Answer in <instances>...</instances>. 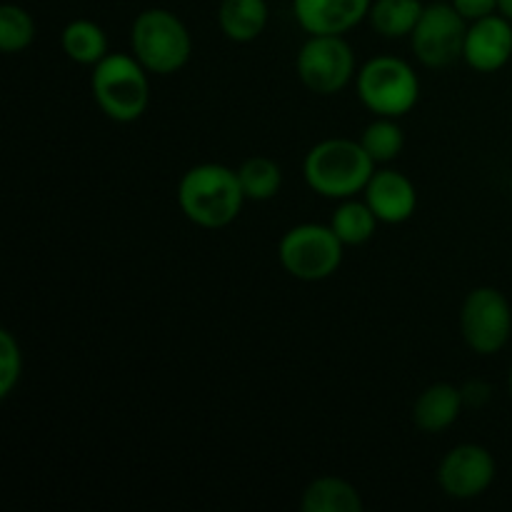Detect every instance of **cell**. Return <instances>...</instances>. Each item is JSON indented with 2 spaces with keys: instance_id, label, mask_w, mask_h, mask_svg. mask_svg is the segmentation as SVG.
Listing matches in <instances>:
<instances>
[{
  "instance_id": "obj_1",
  "label": "cell",
  "mask_w": 512,
  "mask_h": 512,
  "mask_svg": "<svg viewBox=\"0 0 512 512\" xmlns=\"http://www.w3.org/2000/svg\"><path fill=\"white\" fill-rule=\"evenodd\" d=\"M238 170L220 163H200L185 170L178 183L180 210L190 223L218 230L233 223L245 203Z\"/></svg>"
},
{
  "instance_id": "obj_2",
  "label": "cell",
  "mask_w": 512,
  "mask_h": 512,
  "mask_svg": "<svg viewBox=\"0 0 512 512\" xmlns=\"http://www.w3.org/2000/svg\"><path fill=\"white\" fill-rule=\"evenodd\" d=\"M305 183L330 200L355 198L375 173V160L360 140L328 138L315 143L303 160Z\"/></svg>"
},
{
  "instance_id": "obj_3",
  "label": "cell",
  "mask_w": 512,
  "mask_h": 512,
  "mask_svg": "<svg viewBox=\"0 0 512 512\" xmlns=\"http://www.w3.org/2000/svg\"><path fill=\"white\" fill-rule=\"evenodd\" d=\"M90 93L115 123H135L150 103L148 70L135 55L108 53L90 75Z\"/></svg>"
},
{
  "instance_id": "obj_4",
  "label": "cell",
  "mask_w": 512,
  "mask_h": 512,
  "mask_svg": "<svg viewBox=\"0 0 512 512\" xmlns=\"http://www.w3.org/2000/svg\"><path fill=\"white\" fill-rule=\"evenodd\" d=\"M130 48L148 73L173 75L188 65L193 38L178 15L165 8H148L133 20Z\"/></svg>"
},
{
  "instance_id": "obj_5",
  "label": "cell",
  "mask_w": 512,
  "mask_h": 512,
  "mask_svg": "<svg viewBox=\"0 0 512 512\" xmlns=\"http://www.w3.org/2000/svg\"><path fill=\"white\" fill-rule=\"evenodd\" d=\"M355 88L360 103L378 118H403L420 100L418 73L395 55L368 60L355 75Z\"/></svg>"
},
{
  "instance_id": "obj_6",
  "label": "cell",
  "mask_w": 512,
  "mask_h": 512,
  "mask_svg": "<svg viewBox=\"0 0 512 512\" xmlns=\"http://www.w3.org/2000/svg\"><path fill=\"white\" fill-rule=\"evenodd\" d=\"M343 248V240L330 225L300 223L280 238L278 258L288 275L303 283H318L340 268Z\"/></svg>"
},
{
  "instance_id": "obj_7",
  "label": "cell",
  "mask_w": 512,
  "mask_h": 512,
  "mask_svg": "<svg viewBox=\"0 0 512 512\" xmlns=\"http://www.w3.org/2000/svg\"><path fill=\"white\" fill-rule=\"evenodd\" d=\"M460 333L473 353H500L512 335V308L505 293L493 285L470 290L460 308Z\"/></svg>"
},
{
  "instance_id": "obj_8",
  "label": "cell",
  "mask_w": 512,
  "mask_h": 512,
  "mask_svg": "<svg viewBox=\"0 0 512 512\" xmlns=\"http://www.w3.org/2000/svg\"><path fill=\"white\" fill-rule=\"evenodd\" d=\"M300 83L318 95H335L353 80L355 53L343 35H310L295 60Z\"/></svg>"
},
{
  "instance_id": "obj_9",
  "label": "cell",
  "mask_w": 512,
  "mask_h": 512,
  "mask_svg": "<svg viewBox=\"0 0 512 512\" xmlns=\"http://www.w3.org/2000/svg\"><path fill=\"white\" fill-rule=\"evenodd\" d=\"M465 35L468 20L453 8V3H430L410 33V48L428 68H448L463 58Z\"/></svg>"
},
{
  "instance_id": "obj_10",
  "label": "cell",
  "mask_w": 512,
  "mask_h": 512,
  "mask_svg": "<svg viewBox=\"0 0 512 512\" xmlns=\"http://www.w3.org/2000/svg\"><path fill=\"white\" fill-rule=\"evenodd\" d=\"M495 480V458L488 448L475 443L448 450L438 465V485L448 498H480Z\"/></svg>"
},
{
  "instance_id": "obj_11",
  "label": "cell",
  "mask_w": 512,
  "mask_h": 512,
  "mask_svg": "<svg viewBox=\"0 0 512 512\" xmlns=\"http://www.w3.org/2000/svg\"><path fill=\"white\" fill-rule=\"evenodd\" d=\"M512 58V20L503 13L473 20L465 35L463 60L478 73H495Z\"/></svg>"
},
{
  "instance_id": "obj_12",
  "label": "cell",
  "mask_w": 512,
  "mask_h": 512,
  "mask_svg": "<svg viewBox=\"0 0 512 512\" xmlns=\"http://www.w3.org/2000/svg\"><path fill=\"white\" fill-rule=\"evenodd\" d=\"M373 0H293V13L308 35H345L363 23Z\"/></svg>"
},
{
  "instance_id": "obj_13",
  "label": "cell",
  "mask_w": 512,
  "mask_h": 512,
  "mask_svg": "<svg viewBox=\"0 0 512 512\" xmlns=\"http://www.w3.org/2000/svg\"><path fill=\"white\" fill-rule=\"evenodd\" d=\"M363 193L365 203L385 225L405 223L413 218L415 208H418V193H415L413 180L393 168L375 170Z\"/></svg>"
},
{
  "instance_id": "obj_14",
  "label": "cell",
  "mask_w": 512,
  "mask_h": 512,
  "mask_svg": "<svg viewBox=\"0 0 512 512\" xmlns=\"http://www.w3.org/2000/svg\"><path fill=\"white\" fill-rule=\"evenodd\" d=\"M463 395L453 383H433L418 395L413 405V423L423 433H443L463 410Z\"/></svg>"
},
{
  "instance_id": "obj_15",
  "label": "cell",
  "mask_w": 512,
  "mask_h": 512,
  "mask_svg": "<svg viewBox=\"0 0 512 512\" xmlns=\"http://www.w3.org/2000/svg\"><path fill=\"white\" fill-rule=\"evenodd\" d=\"M268 0H220L218 25L233 43H253L268 25Z\"/></svg>"
},
{
  "instance_id": "obj_16",
  "label": "cell",
  "mask_w": 512,
  "mask_h": 512,
  "mask_svg": "<svg viewBox=\"0 0 512 512\" xmlns=\"http://www.w3.org/2000/svg\"><path fill=\"white\" fill-rule=\"evenodd\" d=\"M300 508L305 512H360L363 510V498H360L358 488L348 480L323 475L303 490Z\"/></svg>"
},
{
  "instance_id": "obj_17",
  "label": "cell",
  "mask_w": 512,
  "mask_h": 512,
  "mask_svg": "<svg viewBox=\"0 0 512 512\" xmlns=\"http://www.w3.org/2000/svg\"><path fill=\"white\" fill-rule=\"evenodd\" d=\"M423 10L425 5L420 0H373L368 20L383 38H410Z\"/></svg>"
},
{
  "instance_id": "obj_18",
  "label": "cell",
  "mask_w": 512,
  "mask_h": 512,
  "mask_svg": "<svg viewBox=\"0 0 512 512\" xmlns=\"http://www.w3.org/2000/svg\"><path fill=\"white\" fill-rule=\"evenodd\" d=\"M60 45L63 53L73 63L80 65H98L108 55V35L93 20H70L60 33Z\"/></svg>"
},
{
  "instance_id": "obj_19",
  "label": "cell",
  "mask_w": 512,
  "mask_h": 512,
  "mask_svg": "<svg viewBox=\"0 0 512 512\" xmlns=\"http://www.w3.org/2000/svg\"><path fill=\"white\" fill-rule=\"evenodd\" d=\"M378 215L373 213L368 203H360V200H340V205L335 208L333 220H330V228L335 230L343 245H363L378 230Z\"/></svg>"
},
{
  "instance_id": "obj_20",
  "label": "cell",
  "mask_w": 512,
  "mask_h": 512,
  "mask_svg": "<svg viewBox=\"0 0 512 512\" xmlns=\"http://www.w3.org/2000/svg\"><path fill=\"white\" fill-rule=\"evenodd\" d=\"M240 185L248 200H270L280 193L283 185V170L273 158L255 155L238 168Z\"/></svg>"
},
{
  "instance_id": "obj_21",
  "label": "cell",
  "mask_w": 512,
  "mask_h": 512,
  "mask_svg": "<svg viewBox=\"0 0 512 512\" xmlns=\"http://www.w3.org/2000/svg\"><path fill=\"white\" fill-rule=\"evenodd\" d=\"M360 143L368 150L370 158L378 163H390L400 155L405 145V133L395 118H378L365 128V133L360 135Z\"/></svg>"
},
{
  "instance_id": "obj_22",
  "label": "cell",
  "mask_w": 512,
  "mask_h": 512,
  "mask_svg": "<svg viewBox=\"0 0 512 512\" xmlns=\"http://www.w3.org/2000/svg\"><path fill=\"white\" fill-rule=\"evenodd\" d=\"M35 40V20L25 8L5 3L0 8V48L13 55L28 48Z\"/></svg>"
},
{
  "instance_id": "obj_23",
  "label": "cell",
  "mask_w": 512,
  "mask_h": 512,
  "mask_svg": "<svg viewBox=\"0 0 512 512\" xmlns=\"http://www.w3.org/2000/svg\"><path fill=\"white\" fill-rule=\"evenodd\" d=\"M23 375V353L10 330H0V398H8Z\"/></svg>"
},
{
  "instance_id": "obj_24",
  "label": "cell",
  "mask_w": 512,
  "mask_h": 512,
  "mask_svg": "<svg viewBox=\"0 0 512 512\" xmlns=\"http://www.w3.org/2000/svg\"><path fill=\"white\" fill-rule=\"evenodd\" d=\"M453 8L463 15L468 23L480 18H488V15L500 13V0H450Z\"/></svg>"
},
{
  "instance_id": "obj_25",
  "label": "cell",
  "mask_w": 512,
  "mask_h": 512,
  "mask_svg": "<svg viewBox=\"0 0 512 512\" xmlns=\"http://www.w3.org/2000/svg\"><path fill=\"white\" fill-rule=\"evenodd\" d=\"M460 395H463V403L468 408H483L493 398V385L485 383V380H468V383L460 385Z\"/></svg>"
},
{
  "instance_id": "obj_26",
  "label": "cell",
  "mask_w": 512,
  "mask_h": 512,
  "mask_svg": "<svg viewBox=\"0 0 512 512\" xmlns=\"http://www.w3.org/2000/svg\"><path fill=\"white\" fill-rule=\"evenodd\" d=\"M500 13L508 20H512V0H500Z\"/></svg>"
},
{
  "instance_id": "obj_27",
  "label": "cell",
  "mask_w": 512,
  "mask_h": 512,
  "mask_svg": "<svg viewBox=\"0 0 512 512\" xmlns=\"http://www.w3.org/2000/svg\"><path fill=\"white\" fill-rule=\"evenodd\" d=\"M508 393H510V398H512V365H510V373H508Z\"/></svg>"
},
{
  "instance_id": "obj_28",
  "label": "cell",
  "mask_w": 512,
  "mask_h": 512,
  "mask_svg": "<svg viewBox=\"0 0 512 512\" xmlns=\"http://www.w3.org/2000/svg\"><path fill=\"white\" fill-rule=\"evenodd\" d=\"M510 195H512V175H510Z\"/></svg>"
}]
</instances>
